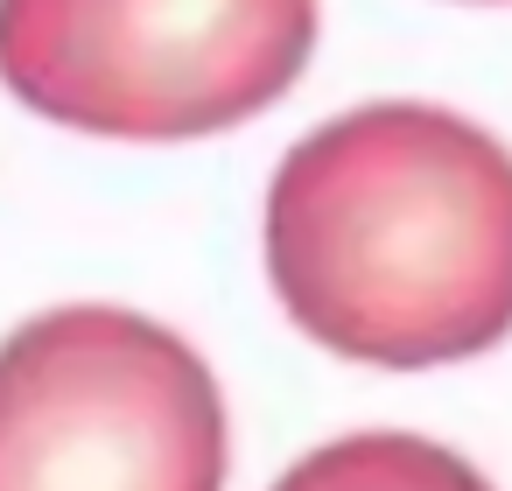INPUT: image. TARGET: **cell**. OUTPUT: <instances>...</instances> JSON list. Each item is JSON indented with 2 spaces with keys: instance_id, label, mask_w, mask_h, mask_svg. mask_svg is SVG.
I'll use <instances>...</instances> for the list:
<instances>
[{
  "instance_id": "obj_2",
  "label": "cell",
  "mask_w": 512,
  "mask_h": 491,
  "mask_svg": "<svg viewBox=\"0 0 512 491\" xmlns=\"http://www.w3.org/2000/svg\"><path fill=\"white\" fill-rule=\"evenodd\" d=\"M316 0H0V85L99 141L260 120L316 50Z\"/></svg>"
},
{
  "instance_id": "obj_1",
  "label": "cell",
  "mask_w": 512,
  "mask_h": 491,
  "mask_svg": "<svg viewBox=\"0 0 512 491\" xmlns=\"http://www.w3.org/2000/svg\"><path fill=\"white\" fill-rule=\"evenodd\" d=\"M267 281L351 365L428 372L512 337V148L428 99L309 127L267 183Z\"/></svg>"
},
{
  "instance_id": "obj_4",
  "label": "cell",
  "mask_w": 512,
  "mask_h": 491,
  "mask_svg": "<svg viewBox=\"0 0 512 491\" xmlns=\"http://www.w3.org/2000/svg\"><path fill=\"white\" fill-rule=\"evenodd\" d=\"M274 491H491V484L477 463H463L456 449H442L428 435L365 428V435L309 449Z\"/></svg>"
},
{
  "instance_id": "obj_3",
  "label": "cell",
  "mask_w": 512,
  "mask_h": 491,
  "mask_svg": "<svg viewBox=\"0 0 512 491\" xmlns=\"http://www.w3.org/2000/svg\"><path fill=\"white\" fill-rule=\"evenodd\" d=\"M232 428L197 344L71 302L0 344V491H225Z\"/></svg>"
}]
</instances>
